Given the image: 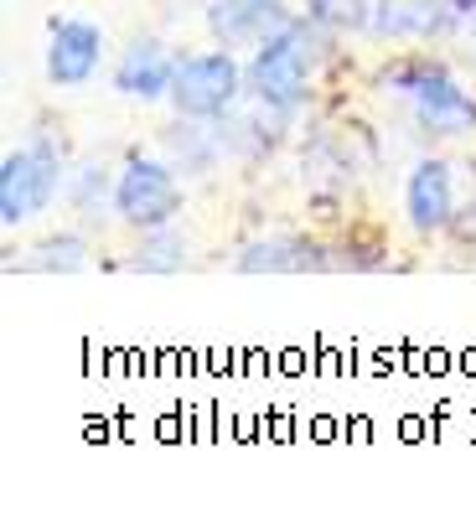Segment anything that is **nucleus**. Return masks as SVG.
<instances>
[{"label":"nucleus","mask_w":476,"mask_h":512,"mask_svg":"<svg viewBox=\"0 0 476 512\" xmlns=\"http://www.w3.org/2000/svg\"><path fill=\"white\" fill-rule=\"evenodd\" d=\"M321 63H326V26L301 16L290 32H280L249 52V63H244L249 68V99L301 109L311 99V78Z\"/></svg>","instance_id":"obj_1"},{"label":"nucleus","mask_w":476,"mask_h":512,"mask_svg":"<svg viewBox=\"0 0 476 512\" xmlns=\"http://www.w3.org/2000/svg\"><path fill=\"white\" fill-rule=\"evenodd\" d=\"M244 94H249V68L238 63L233 47H213V52H187L176 63L166 104L182 119H207L213 125L233 104H244Z\"/></svg>","instance_id":"obj_2"},{"label":"nucleus","mask_w":476,"mask_h":512,"mask_svg":"<svg viewBox=\"0 0 476 512\" xmlns=\"http://www.w3.org/2000/svg\"><path fill=\"white\" fill-rule=\"evenodd\" d=\"M114 218L145 233V228H161V223H176L187 207V187L176 182V166L161 161V156H140V150H130L125 166H119L114 176Z\"/></svg>","instance_id":"obj_3"},{"label":"nucleus","mask_w":476,"mask_h":512,"mask_svg":"<svg viewBox=\"0 0 476 512\" xmlns=\"http://www.w3.org/2000/svg\"><path fill=\"white\" fill-rule=\"evenodd\" d=\"M63 182H68V166L52 140H32L11 150L0 161V223L6 228L32 223L37 213L52 207V197H63Z\"/></svg>","instance_id":"obj_4"},{"label":"nucleus","mask_w":476,"mask_h":512,"mask_svg":"<svg viewBox=\"0 0 476 512\" xmlns=\"http://www.w3.org/2000/svg\"><path fill=\"white\" fill-rule=\"evenodd\" d=\"M104 26L78 21V16H52L47 26V83L52 88H88L104 68Z\"/></svg>","instance_id":"obj_5"},{"label":"nucleus","mask_w":476,"mask_h":512,"mask_svg":"<svg viewBox=\"0 0 476 512\" xmlns=\"http://www.w3.org/2000/svg\"><path fill=\"white\" fill-rule=\"evenodd\" d=\"M202 21H207V32H213L218 47L254 52V47H264L270 37L290 32L301 16H295L285 0H207Z\"/></svg>","instance_id":"obj_6"},{"label":"nucleus","mask_w":476,"mask_h":512,"mask_svg":"<svg viewBox=\"0 0 476 512\" xmlns=\"http://www.w3.org/2000/svg\"><path fill=\"white\" fill-rule=\"evenodd\" d=\"M404 213H409V228L420 238L445 233L456 223V171H451V161L425 156V161L409 166V176H404Z\"/></svg>","instance_id":"obj_7"},{"label":"nucleus","mask_w":476,"mask_h":512,"mask_svg":"<svg viewBox=\"0 0 476 512\" xmlns=\"http://www.w3.org/2000/svg\"><path fill=\"white\" fill-rule=\"evenodd\" d=\"M461 32L456 0H378V16L368 26L373 42H404V37H451Z\"/></svg>","instance_id":"obj_8"},{"label":"nucleus","mask_w":476,"mask_h":512,"mask_svg":"<svg viewBox=\"0 0 476 512\" xmlns=\"http://www.w3.org/2000/svg\"><path fill=\"white\" fill-rule=\"evenodd\" d=\"M176 63H182V57H171L166 42H156V37H135L125 52H119V63H114L109 83H114V94H125V99L156 104V99L171 94Z\"/></svg>","instance_id":"obj_9"},{"label":"nucleus","mask_w":476,"mask_h":512,"mask_svg":"<svg viewBox=\"0 0 476 512\" xmlns=\"http://www.w3.org/2000/svg\"><path fill=\"white\" fill-rule=\"evenodd\" d=\"M326 249L306 233H264V238H249L238 249L233 269L238 275H301V269H326L332 259H321Z\"/></svg>","instance_id":"obj_10"},{"label":"nucleus","mask_w":476,"mask_h":512,"mask_svg":"<svg viewBox=\"0 0 476 512\" xmlns=\"http://www.w3.org/2000/svg\"><path fill=\"white\" fill-rule=\"evenodd\" d=\"M409 109H414V125L430 135H471L476 130V88L456 83L451 73L435 78L430 88H420L409 99Z\"/></svg>","instance_id":"obj_11"},{"label":"nucleus","mask_w":476,"mask_h":512,"mask_svg":"<svg viewBox=\"0 0 476 512\" xmlns=\"http://www.w3.org/2000/svg\"><path fill=\"white\" fill-rule=\"evenodd\" d=\"M161 150H166V161L176 171H187V176H207L223 161L218 130L207 125V119H182V114H176L171 130H161Z\"/></svg>","instance_id":"obj_12"},{"label":"nucleus","mask_w":476,"mask_h":512,"mask_svg":"<svg viewBox=\"0 0 476 512\" xmlns=\"http://www.w3.org/2000/svg\"><path fill=\"white\" fill-rule=\"evenodd\" d=\"M130 269H140V275H176V269H187V233H176V223L145 228L140 244L130 249Z\"/></svg>","instance_id":"obj_13"},{"label":"nucleus","mask_w":476,"mask_h":512,"mask_svg":"<svg viewBox=\"0 0 476 512\" xmlns=\"http://www.w3.org/2000/svg\"><path fill=\"white\" fill-rule=\"evenodd\" d=\"M63 197L73 202V213L78 218H99L104 213V202H114V176L104 161H78L68 171V182H63Z\"/></svg>","instance_id":"obj_14"},{"label":"nucleus","mask_w":476,"mask_h":512,"mask_svg":"<svg viewBox=\"0 0 476 512\" xmlns=\"http://www.w3.org/2000/svg\"><path fill=\"white\" fill-rule=\"evenodd\" d=\"M301 171H306V187L311 192H347V182H352V161L337 150L332 135L311 140V150L301 156Z\"/></svg>","instance_id":"obj_15"},{"label":"nucleus","mask_w":476,"mask_h":512,"mask_svg":"<svg viewBox=\"0 0 476 512\" xmlns=\"http://www.w3.org/2000/svg\"><path fill=\"white\" fill-rule=\"evenodd\" d=\"M83 264H88V238L83 233H52L32 249V259H26V269H42V275H78Z\"/></svg>","instance_id":"obj_16"},{"label":"nucleus","mask_w":476,"mask_h":512,"mask_svg":"<svg viewBox=\"0 0 476 512\" xmlns=\"http://www.w3.org/2000/svg\"><path fill=\"white\" fill-rule=\"evenodd\" d=\"M306 16L321 21L326 32H363L378 16V0H306Z\"/></svg>","instance_id":"obj_17"},{"label":"nucleus","mask_w":476,"mask_h":512,"mask_svg":"<svg viewBox=\"0 0 476 512\" xmlns=\"http://www.w3.org/2000/svg\"><path fill=\"white\" fill-rule=\"evenodd\" d=\"M451 68L445 63H435V57H425V52H414V57H399V63H389L383 68V88H394V94H404V99H414L420 88H430L435 78H445Z\"/></svg>","instance_id":"obj_18"},{"label":"nucleus","mask_w":476,"mask_h":512,"mask_svg":"<svg viewBox=\"0 0 476 512\" xmlns=\"http://www.w3.org/2000/svg\"><path fill=\"white\" fill-rule=\"evenodd\" d=\"M461 63H466V68L476 73V42H466V47H461Z\"/></svg>","instance_id":"obj_19"}]
</instances>
